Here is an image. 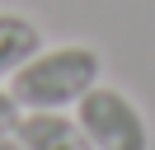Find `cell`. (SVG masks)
Masks as SVG:
<instances>
[{
  "label": "cell",
  "mask_w": 155,
  "mask_h": 150,
  "mask_svg": "<svg viewBox=\"0 0 155 150\" xmlns=\"http://www.w3.org/2000/svg\"><path fill=\"white\" fill-rule=\"evenodd\" d=\"M99 70H104V61L85 42L42 47L10 75V94L24 112H33V108H75L80 94H89L99 84Z\"/></svg>",
  "instance_id": "1"
},
{
  "label": "cell",
  "mask_w": 155,
  "mask_h": 150,
  "mask_svg": "<svg viewBox=\"0 0 155 150\" xmlns=\"http://www.w3.org/2000/svg\"><path fill=\"white\" fill-rule=\"evenodd\" d=\"M75 122L85 127L94 150H150V127L141 108L113 84H94L89 94H80Z\"/></svg>",
  "instance_id": "2"
},
{
  "label": "cell",
  "mask_w": 155,
  "mask_h": 150,
  "mask_svg": "<svg viewBox=\"0 0 155 150\" xmlns=\"http://www.w3.org/2000/svg\"><path fill=\"white\" fill-rule=\"evenodd\" d=\"M14 141L24 150H94L89 136H85V127L66 108H33V112H24L19 127H14Z\"/></svg>",
  "instance_id": "3"
},
{
  "label": "cell",
  "mask_w": 155,
  "mask_h": 150,
  "mask_svg": "<svg viewBox=\"0 0 155 150\" xmlns=\"http://www.w3.org/2000/svg\"><path fill=\"white\" fill-rule=\"evenodd\" d=\"M33 52H42V28L28 14L0 9V80H10Z\"/></svg>",
  "instance_id": "4"
},
{
  "label": "cell",
  "mask_w": 155,
  "mask_h": 150,
  "mask_svg": "<svg viewBox=\"0 0 155 150\" xmlns=\"http://www.w3.org/2000/svg\"><path fill=\"white\" fill-rule=\"evenodd\" d=\"M19 117H24V108L14 103V94H10V89H0V136H14Z\"/></svg>",
  "instance_id": "5"
},
{
  "label": "cell",
  "mask_w": 155,
  "mask_h": 150,
  "mask_svg": "<svg viewBox=\"0 0 155 150\" xmlns=\"http://www.w3.org/2000/svg\"><path fill=\"white\" fill-rule=\"evenodd\" d=\"M0 150H24V145H19L14 136H0Z\"/></svg>",
  "instance_id": "6"
}]
</instances>
